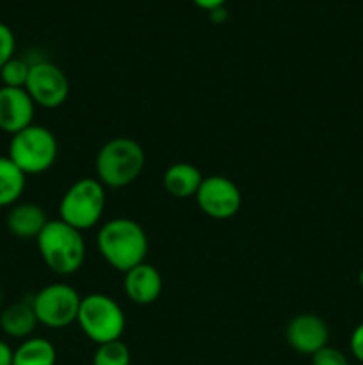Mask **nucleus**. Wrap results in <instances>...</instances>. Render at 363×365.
Wrapping results in <instances>:
<instances>
[{
	"mask_svg": "<svg viewBox=\"0 0 363 365\" xmlns=\"http://www.w3.org/2000/svg\"><path fill=\"white\" fill-rule=\"evenodd\" d=\"M192 4L194 6H198L199 9L203 11H214L217 9V7H223L224 4H226V0H192Z\"/></svg>",
	"mask_w": 363,
	"mask_h": 365,
	"instance_id": "24",
	"label": "nucleus"
},
{
	"mask_svg": "<svg viewBox=\"0 0 363 365\" xmlns=\"http://www.w3.org/2000/svg\"><path fill=\"white\" fill-rule=\"evenodd\" d=\"M36 103L25 88H0V130L14 135L34 123Z\"/></svg>",
	"mask_w": 363,
	"mask_h": 365,
	"instance_id": "10",
	"label": "nucleus"
},
{
	"mask_svg": "<svg viewBox=\"0 0 363 365\" xmlns=\"http://www.w3.org/2000/svg\"><path fill=\"white\" fill-rule=\"evenodd\" d=\"M31 71V64L20 57H13L7 61L0 70V81L6 88H25Z\"/></svg>",
	"mask_w": 363,
	"mask_h": 365,
	"instance_id": "19",
	"label": "nucleus"
},
{
	"mask_svg": "<svg viewBox=\"0 0 363 365\" xmlns=\"http://www.w3.org/2000/svg\"><path fill=\"white\" fill-rule=\"evenodd\" d=\"M14 349L6 341H0V365H13Z\"/></svg>",
	"mask_w": 363,
	"mask_h": 365,
	"instance_id": "23",
	"label": "nucleus"
},
{
	"mask_svg": "<svg viewBox=\"0 0 363 365\" xmlns=\"http://www.w3.org/2000/svg\"><path fill=\"white\" fill-rule=\"evenodd\" d=\"M43 262L56 274L77 273L85 260V241L80 230L60 220H50L36 237Z\"/></svg>",
	"mask_w": 363,
	"mask_h": 365,
	"instance_id": "2",
	"label": "nucleus"
},
{
	"mask_svg": "<svg viewBox=\"0 0 363 365\" xmlns=\"http://www.w3.org/2000/svg\"><path fill=\"white\" fill-rule=\"evenodd\" d=\"M210 18H212V21H216V24H221V21L226 20V9H224V6L210 11Z\"/></svg>",
	"mask_w": 363,
	"mask_h": 365,
	"instance_id": "25",
	"label": "nucleus"
},
{
	"mask_svg": "<svg viewBox=\"0 0 363 365\" xmlns=\"http://www.w3.org/2000/svg\"><path fill=\"white\" fill-rule=\"evenodd\" d=\"M196 202L205 216L212 220H230L241 210L242 195L233 180L223 175H212L203 177L196 192Z\"/></svg>",
	"mask_w": 363,
	"mask_h": 365,
	"instance_id": "9",
	"label": "nucleus"
},
{
	"mask_svg": "<svg viewBox=\"0 0 363 365\" xmlns=\"http://www.w3.org/2000/svg\"><path fill=\"white\" fill-rule=\"evenodd\" d=\"M80 294L68 284H50L36 292L31 299L36 319L39 324L52 330H63L77 323L80 309Z\"/></svg>",
	"mask_w": 363,
	"mask_h": 365,
	"instance_id": "7",
	"label": "nucleus"
},
{
	"mask_svg": "<svg viewBox=\"0 0 363 365\" xmlns=\"http://www.w3.org/2000/svg\"><path fill=\"white\" fill-rule=\"evenodd\" d=\"M358 282H359V285H362V287H363V269L359 271V274H358Z\"/></svg>",
	"mask_w": 363,
	"mask_h": 365,
	"instance_id": "26",
	"label": "nucleus"
},
{
	"mask_svg": "<svg viewBox=\"0 0 363 365\" xmlns=\"http://www.w3.org/2000/svg\"><path fill=\"white\" fill-rule=\"evenodd\" d=\"M146 155L142 146L132 138L109 139L96 155V177L110 189H121L134 184L144 170Z\"/></svg>",
	"mask_w": 363,
	"mask_h": 365,
	"instance_id": "3",
	"label": "nucleus"
},
{
	"mask_svg": "<svg viewBox=\"0 0 363 365\" xmlns=\"http://www.w3.org/2000/svg\"><path fill=\"white\" fill-rule=\"evenodd\" d=\"M14 48H16V39H14L13 31L0 21V70L7 61L13 59Z\"/></svg>",
	"mask_w": 363,
	"mask_h": 365,
	"instance_id": "21",
	"label": "nucleus"
},
{
	"mask_svg": "<svg viewBox=\"0 0 363 365\" xmlns=\"http://www.w3.org/2000/svg\"><path fill=\"white\" fill-rule=\"evenodd\" d=\"M351 351L358 362L363 364V323L354 328L351 335Z\"/></svg>",
	"mask_w": 363,
	"mask_h": 365,
	"instance_id": "22",
	"label": "nucleus"
},
{
	"mask_svg": "<svg viewBox=\"0 0 363 365\" xmlns=\"http://www.w3.org/2000/svg\"><path fill=\"white\" fill-rule=\"evenodd\" d=\"M38 319H36L34 309H32L31 302L25 303H13L7 305L6 309L0 312V330L11 339H28L32 331L38 327Z\"/></svg>",
	"mask_w": 363,
	"mask_h": 365,
	"instance_id": "15",
	"label": "nucleus"
},
{
	"mask_svg": "<svg viewBox=\"0 0 363 365\" xmlns=\"http://www.w3.org/2000/svg\"><path fill=\"white\" fill-rule=\"evenodd\" d=\"M27 184V175L7 155H0V209L20 202Z\"/></svg>",
	"mask_w": 363,
	"mask_h": 365,
	"instance_id": "16",
	"label": "nucleus"
},
{
	"mask_svg": "<svg viewBox=\"0 0 363 365\" xmlns=\"http://www.w3.org/2000/svg\"><path fill=\"white\" fill-rule=\"evenodd\" d=\"M59 155V143L43 125L32 123L18 134L11 135L7 157L23 171L25 175H41L56 164Z\"/></svg>",
	"mask_w": 363,
	"mask_h": 365,
	"instance_id": "4",
	"label": "nucleus"
},
{
	"mask_svg": "<svg viewBox=\"0 0 363 365\" xmlns=\"http://www.w3.org/2000/svg\"><path fill=\"white\" fill-rule=\"evenodd\" d=\"M48 221L43 207L28 202H18L16 205L11 207L6 217L7 230L18 239H36Z\"/></svg>",
	"mask_w": 363,
	"mask_h": 365,
	"instance_id": "13",
	"label": "nucleus"
},
{
	"mask_svg": "<svg viewBox=\"0 0 363 365\" xmlns=\"http://www.w3.org/2000/svg\"><path fill=\"white\" fill-rule=\"evenodd\" d=\"M330 341V328L313 314L295 316L287 327V342L294 351L301 355H315L319 349L327 346Z\"/></svg>",
	"mask_w": 363,
	"mask_h": 365,
	"instance_id": "11",
	"label": "nucleus"
},
{
	"mask_svg": "<svg viewBox=\"0 0 363 365\" xmlns=\"http://www.w3.org/2000/svg\"><path fill=\"white\" fill-rule=\"evenodd\" d=\"M105 210V185L98 178H78L59 202V220L77 230H91Z\"/></svg>",
	"mask_w": 363,
	"mask_h": 365,
	"instance_id": "5",
	"label": "nucleus"
},
{
	"mask_svg": "<svg viewBox=\"0 0 363 365\" xmlns=\"http://www.w3.org/2000/svg\"><path fill=\"white\" fill-rule=\"evenodd\" d=\"M56 346L43 337H28L14 349L13 365H56Z\"/></svg>",
	"mask_w": 363,
	"mask_h": 365,
	"instance_id": "17",
	"label": "nucleus"
},
{
	"mask_svg": "<svg viewBox=\"0 0 363 365\" xmlns=\"http://www.w3.org/2000/svg\"><path fill=\"white\" fill-rule=\"evenodd\" d=\"M77 324L89 341L100 346L120 341L127 327V317L116 299L102 292H93L82 298Z\"/></svg>",
	"mask_w": 363,
	"mask_h": 365,
	"instance_id": "6",
	"label": "nucleus"
},
{
	"mask_svg": "<svg viewBox=\"0 0 363 365\" xmlns=\"http://www.w3.org/2000/svg\"><path fill=\"white\" fill-rule=\"evenodd\" d=\"M312 365H349L347 356L333 346H324L312 355Z\"/></svg>",
	"mask_w": 363,
	"mask_h": 365,
	"instance_id": "20",
	"label": "nucleus"
},
{
	"mask_svg": "<svg viewBox=\"0 0 363 365\" xmlns=\"http://www.w3.org/2000/svg\"><path fill=\"white\" fill-rule=\"evenodd\" d=\"M96 245L102 259L121 273L146 262L148 255V235L144 228L128 217H114L103 223Z\"/></svg>",
	"mask_w": 363,
	"mask_h": 365,
	"instance_id": "1",
	"label": "nucleus"
},
{
	"mask_svg": "<svg viewBox=\"0 0 363 365\" xmlns=\"http://www.w3.org/2000/svg\"><path fill=\"white\" fill-rule=\"evenodd\" d=\"M25 91L43 109H57L70 96V81L57 64L50 61H38L31 64Z\"/></svg>",
	"mask_w": 363,
	"mask_h": 365,
	"instance_id": "8",
	"label": "nucleus"
},
{
	"mask_svg": "<svg viewBox=\"0 0 363 365\" xmlns=\"http://www.w3.org/2000/svg\"><path fill=\"white\" fill-rule=\"evenodd\" d=\"M201 182V171L191 163L171 164L162 175L164 189L173 198H191V196H196Z\"/></svg>",
	"mask_w": 363,
	"mask_h": 365,
	"instance_id": "14",
	"label": "nucleus"
},
{
	"mask_svg": "<svg viewBox=\"0 0 363 365\" xmlns=\"http://www.w3.org/2000/svg\"><path fill=\"white\" fill-rule=\"evenodd\" d=\"M123 291L135 305H152L162 294V277L155 266L142 262L125 273Z\"/></svg>",
	"mask_w": 363,
	"mask_h": 365,
	"instance_id": "12",
	"label": "nucleus"
},
{
	"mask_svg": "<svg viewBox=\"0 0 363 365\" xmlns=\"http://www.w3.org/2000/svg\"><path fill=\"white\" fill-rule=\"evenodd\" d=\"M130 349L123 341L100 344L93 355V365H130Z\"/></svg>",
	"mask_w": 363,
	"mask_h": 365,
	"instance_id": "18",
	"label": "nucleus"
}]
</instances>
